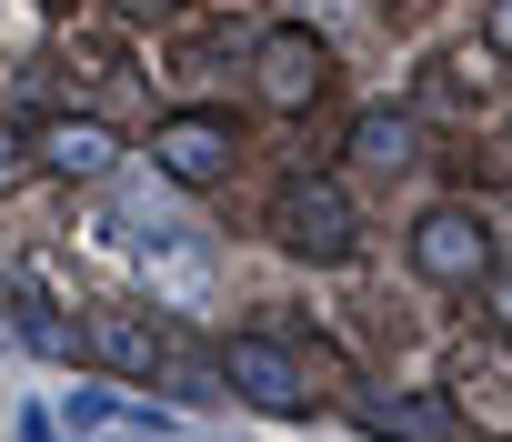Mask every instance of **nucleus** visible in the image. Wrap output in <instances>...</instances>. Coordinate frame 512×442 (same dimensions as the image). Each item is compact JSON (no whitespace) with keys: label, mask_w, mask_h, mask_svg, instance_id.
Here are the masks:
<instances>
[{"label":"nucleus","mask_w":512,"mask_h":442,"mask_svg":"<svg viewBox=\"0 0 512 442\" xmlns=\"http://www.w3.org/2000/svg\"><path fill=\"white\" fill-rule=\"evenodd\" d=\"M322 91H332V51L312 31H272L262 41V101L272 111H312Z\"/></svg>","instance_id":"5"},{"label":"nucleus","mask_w":512,"mask_h":442,"mask_svg":"<svg viewBox=\"0 0 512 442\" xmlns=\"http://www.w3.org/2000/svg\"><path fill=\"white\" fill-rule=\"evenodd\" d=\"M131 11H141V21H161V11H181V0H131Z\"/></svg>","instance_id":"13"},{"label":"nucleus","mask_w":512,"mask_h":442,"mask_svg":"<svg viewBox=\"0 0 512 442\" xmlns=\"http://www.w3.org/2000/svg\"><path fill=\"white\" fill-rule=\"evenodd\" d=\"M11 181H21V141H11V131H0V191H11Z\"/></svg>","instance_id":"10"},{"label":"nucleus","mask_w":512,"mask_h":442,"mask_svg":"<svg viewBox=\"0 0 512 442\" xmlns=\"http://www.w3.org/2000/svg\"><path fill=\"white\" fill-rule=\"evenodd\" d=\"M492 51H512V0H492Z\"/></svg>","instance_id":"11"},{"label":"nucleus","mask_w":512,"mask_h":442,"mask_svg":"<svg viewBox=\"0 0 512 442\" xmlns=\"http://www.w3.org/2000/svg\"><path fill=\"white\" fill-rule=\"evenodd\" d=\"M81 342H91L111 372H161V332H151L141 312H91V322H81Z\"/></svg>","instance_id":"7"},{"label":"nucleus","mask_w":512,"mask_h":442,"mask_svg":"<svg viewBox=\"0 0 512 442\" xmlns=\"http://www.w3.org/2000/svg\"><path fill=\"white\" fill-rule=\"evenodd\" d=\"M51 11H61V0H51Z\"/></svg>","instance_id":"14"},{"label":"nucleus","mask_w":512,"mask_h":442,"mask_svg":"<svg viewBox=\"0 0 512 442\" xmlns=\"http://www.w3.org/2000/svg\"><path fill=\"white\" fill-rule=\"evenodd\" d=\"M111 151H121V141H111L101 121H51V131H41V161H51V171H71V181H101V171H111Z\"/></svg>","instance_id":"8"},{"label":"nucleus","mask_w":512,"mask_h":442,"mask_svg":"<svg viewBox=\"0 0 512 442\" xmlns=\"http://www.w3.org/2000/svg\"><path fill=\"white\" fill-rule=\"evenodd\" d=\"M151 161H161L181 191H211V181L231 171V121H211V111H171V121L151 131Z\"/></svg>","instance_id":"4"},{"label":"nucleus","mask_w":512,"mask_h":442,"mask_svg":"<svg viewBox=\"0 0 512 442\" xmlns=\"http://www.w3.org/2000/svg\"><path fill=\"white\" fill-rule=\"evenodd\" d=\"M282 242L302 252V262H352V242H362V211H352V191L342 181H292V201H282Z\"/></svg>","instance_id":"2"},{"label":"nucleus","mask_w":512,"mask_h":442,"mask_svg":"<svg viewBox=\"0 0 512 442\" xmlns=\"http://www.w3.org/2000/svg\"><path fill=\"white\" fill-rule=\"evenodd\" d=\"M221 382L241 392V402H262V412H302L312 392H302V362L272 342V332H231L221 342Z\"/></svg>","instance_id":"3"},{"label":"nucleus","mask_w":512,"mask_h":442,"mask_svg":"<svg viewBox=\"0 0 512 442\" xmlns=\"http://www.w3.org/2000/svg\"><path fill=\"white\" fill-rule=\"evenodd\" d=\"M412 272H422V282H442V292L492 282V221H482V211H462V201H432V211L412 221Z\"/></svg>","instance_id":"1"},{"label":"nucleus","mask_w":512,"mask_h":442,"mask_svg":"<svg viewBox=\"0 0 512 442\" xmlns=\"http://www.w3.org/2000/svg\"><path fill=\"white\" fill-rule=\"evenodd\" d=\"M412 141H422V131H412V111H372V121L352 131V161H362V171H402V161H412Z\"/></svg>","instance_id":"9"},{"label":"nucleus","mask_w":512,"mask_h":442,"mask_svg":"<svg viewBox=\"0 0 512 442\" xmlns=\"http://www.w3.org/2000/svg\"><path fill=\"white\" fill-rule=\"evenodd\" d=\"M362 432L372 442H462V412H452V392H382V402H362Z\"/></svg>","instance_id":"6"},{"label":"nucleus","mask_w":512,"mask_h":442,"mask_svg":"<svg viewBox=\"0 0 512 442\" xmlns=\"http://www.w3.org/2000/svg\"><path fill=\"white\" fill-rule=\"evenodd\" d=\"M492 322H502V332H512V272H502V282H492Z\"/></svg>","instance_id":"12"}]
</instances>
